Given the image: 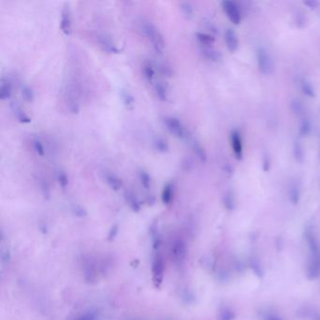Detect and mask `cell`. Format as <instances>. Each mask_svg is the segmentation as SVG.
Here are the masks:
<instances>
[{"instance_id": "obj_1", "label": "cell", "mask_w": 320, "mask_h": 320, "mask_svg": "<svg viewBox=\"0 0 320 320\" xmlns=\"http://www.w3.org/2000/svg\"><path fill=\"white\" fill-rule=\"evenodd\" d=\"M141 30L152 44V47L156 51L157 54H163L165 42L163 35L158 30V28L151 23L143 22L141 24Z\"/></svg>"}, {"instance_id": "obj_2", "label": "cell", "mask_w": 320, "mask_h": 320, "mask_svg": "<svg viewBox=\"0 0 320 320\" xmlns=\"http://www.w3.org/2000/svg\"><path fill=\"white\" fill-rule=\"evenodd\" d=\"M164 125L166 129L169 131L171 135L178 139H184L186 136V130L183 124L176 116H166L164 119Z\"/></svg>"}, {"instance_id": "obj_3", "label": "cell", "mask_w": 320, "mask_h": 320, "mask_svg": "<svg viewBox=\"0 0 320 320\" xmlns=\"http://www.w3.org/2000/svg\"><path fill=\"white\" fill-rule=\"evenodd\" d=\"M72 12L69 4H65L61 11L60 15V30L65 36L72 34Z\"/></svg>"}, {"instance_id": "obj_4", "label": "cell", "mask_w": 320, "mask_h": 320, "mask_svg": "<svg viewBox=\"0 0 320 320\" xmlns=\"http://www.w3.org/2000/svg\"><path fill=\"white\" fill-rule=\"evenodd\" d=\"M97 41L104 52H107L109 54H118L120 52V49L117 47L115 41L108 35H98Z\"/></svg>"}, {"instance_id": "obj_5", "label": "cell", "mask_w": 320, "mask_h": 320, "mask_svg": "<svg viewBox=\"0 0 320 320\" xmlns=\"http://www.w3.org/2000/svg\"><path fill=\"white\" fill-rule=\"evenodd\" d=\"M164 260L158 255L153 262V277L155 283H161L164 275Z\"/></svg>"}, {"instance_id": "obj_6", "label": "cell", "mask_w": 320, "mask_h": 320, "mask_svg": "<svg viewBox=\"0 0 320 320\" xmlns=\"http://www.w3.org/2000/svg\"><path fill=\"white\" fill-rule=\"evenodd\" d=\"M13 95V86L8 79L2 78L0 84V99L6 101Z\"/></svg>"}, {"instance_id": "obj_7", "label": "cell", "mask_w": 320, "mask_h": 320, "mask_svg": "<svg viewBox=\"0 0 320 320\" xmlns=\"http://www.w3.org/2000/svg\"><path fill=\"white\" fill-rule=\"evenodd\" d=\"M105 181L106 183L109 185L110 188L114 191H118L121 186H122V181L119 177H117L115 174L113 173H106L105 174Z\"/></svg>"}, {"instance_id": "obj_8", "label": "cell", "mask_w": 320, "mask_h": 320, "mask_svg": "<svg viewBox=\"0 0 320 320\" xmlns=\"http://www.w3.org/2000/svg\"><path fill=\"white\" fill-rule=\"evenodd\" d=\"M120 97H121V101L124 104V106L128 110H133L135 108L136 105V99L134 95L130 92L129 90H125L123 89L120 92Z\"/></svg>"}, {"instance_id": "obj_9", "label": "cell", "mask_w": 320, "mask_h": 320, "mask_svg": "<svg viewBox=\"0 0 320 320\" xmlns=\"http://www.w3.org/2000/svg\"><path fill=\"white\" fill-rule=\"evenodd\" d=\"M142 74L146 81L151 83L155 77V70L150 61H146L142 66Z\"/></svg>"}, {"instance_id": "obj_10", "label": "cell", "mask_w": 320, "mask_h": 320, "mask_svg": "<svg viewBox=\"0 0 320 320\" xmlns=\"http://www.w3.org/2000/svg\"><path fill=\"white\" fill-rule=\"evenodd\" d=\"M173 198H174V186L171 183H167L164 186L162 191V201L164 204H170Z\"/></svg>"}, {"instance_id": "obj_11", "label": "cell", "mask_w": 320, "mask_h": 320, "mask_svg": "<svg viewBox=\"0 0 320 320\" xmlns=\"http://www.w3.org/2000/svg\"><path fill=\"white\" fill-rule=\"evenodd\" d=\"M69 109L73 113V114H77L80 110V105H79V102H78V99L75 95V92L72 91L70 92L69 94Z\"/></svg>"}, {"instance_id": "obj_12", "label": "cell", "mask_w": 320, "mask_h": 320, "mask_svg": "<svg viewBox=\"0 0 320 320\" xmlns=\"http://www.w3.org/2000/svg\"><path fill=\"white\" fill-rule=\"evenodd\" d=\"M153 146H154L155 150L161 153H165L169 150V145L163 137H156L153 141Z\"/></svg>"}, {"instance_id": "obj_13", "label": "cell", "mask_w": 320, "mask_h": 320, "mask_svg": "<svg viewBox=\"0 0 320 320\" xmlns=\"http://www.w3.org/2000/svg\"><path fill=\"white\" fill-rule=\"evenodd\" d=\"M154 89H155V94H156L157 98L160 101L164 102V101L167 100L168 91H167V89L165 88V86L163 83H157L155 87H154Z\"/></svg>"}, {"instance_id": "obj_14", "label": "cell", "mask_w": 320, "mask_h": 320, "mask_svg": "<svg viewBox=\"0 0 320 320\" xmlns=\"http://www.w3.org/2000/svg\"><path fill=\"white\" fill-rule=\"evenodd\" d=\"M14 115L16 116V118H17L21 123L31 122V118L27 115V113H25V111L22 109L20 106L15 105L14 107Z\"/></svg>"}, {"instance_id": "obj_15", "label": "cell", "mask_w": 320, "mask_h": 320, "mask_svg": "<svg viewBox=\"0 0 320 320\" xmlns=\"http://www.w3.org/2000/svg\"><path fill=\"white\" fill-rule=\"evenodd\" d=\"M125 196H126L127 202L129 203L131 208L135 211H139L140 210V204H139V201H138V199L136 197V195L131 191H127L126 194H125Z\"/></svg>"}, {"instance_id": "obj_16", "label": "cell", "mask_w": 320, "mask_h": 320, "mask_svg": "<svg viewBox=\"0 0 320 320\" xmlns=\"http://www.w3.org/2000/svg\"><path fill=\"white\" fill-rule=\"evenodd\" d=\"M21 92H22V95L24 97V99L28 102H31L34 98V93H33V90L28 87V85H24L21 89Z\"/></svg>"}, {"instance_id": "obj_17", "label": "cell", "mask_w": 320, "mask_h": 320, "mask_svg": "<svg viewBox=\"0 0 320 320\" xmlns=\"http://www.w3.org/2000/svg\"><path fill=\"white\" fill-rule=\"evenodd\" d=\"M139 179L140 182L143 185L146 189H150V184H151V177L146 171H140L139 173Z\"/></svg>"}, {"instance_id": "obj_18", "label": "cell", "mask_w": 320, "mask_h": 320, "mask_svg": "<svg viewBox=\"0 0 320 320\" xmlns=\"http://www.w3.org/2000/svg\"><path fill=\"white\" fill-rule=\"evenodd\" d=\"M180 10H181L182 14L185 15V17H187V18H191L194 14V9L189 2H181L180 3Z\"/></svg>"}, {"instance_id": "obj_19", "label": "cell", "mask_w": 320, "mask_h": 320, "mask_svg": "<svg viewBox=\"0 0 320 320\" xmlns=\"http://www.w3.org/2000/svg\"><path fill=\"white\" fill-rule=\"evenodd\" d=\"M32 146H33V149H34L35 152L39 155V156L43 157L45 155V150H44V147H43V145L41 143V141L38 139V138H36L33 140V144H32Z\"/></svg>"}, {"instance_id": "obj_20", "label": "cell", "mask_w": 320, "mask_h": 320, "mask_svg": "<svg viewBox=\"0 0 320 320\" xmlns=\"http://www.w3.org/2000/svg\"><path fill=\"white\" fill-rule=\"evenodd\" d=\"M56 177H57V181H58V183L60 185L62 189H66V187L68 186L69 184V178L67 174L64 171H59L57 173Z\"/></svg>"}, {"instance_id": "obj_21", "label": "cell", "mask_w": 320, "mask_h": 320, "mask_svg": "<svg viewBox=\"0 0 320 320\" xmlns=\"http://www.w3.org/2000/svg\"><path fill=\"white\" fill-rule=\"evenodd\" d=\"M194 150H195V152L197 153V155H198L199 159H201L202 161L206 159V156H205L204 150L201 149V147H200V146H198V145H195V147H194Z\"/></svg>"}, {"instance_id": "obj_22", "label": "cell", "mask_w": 320, "mask_h": 320, "mask_svg": "<svg viewBox=\"0 0 320 320\" xmlns=\"http://www.w3.org/2000/svg\"><path fill=\"white\" fill-rule=\"evenodd\" d=\"M78 320H95V316L93 314H87V315H84L80 319Z\"/></svg>"}]
</instances>
